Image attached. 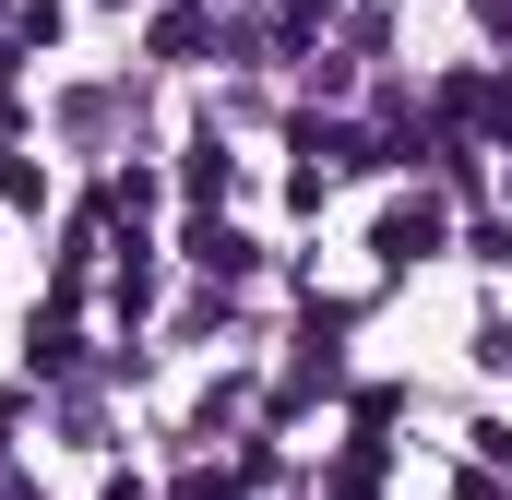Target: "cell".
<instances>
[{"label": "cell", "instance_id": "obj_2", "mask_svg": "<svg viewBox=\"0 0 512 500\" xmlns=\"http://www.w3.org/2000/svg\"><path fill=\"white\" fill-rule=\"evenodd\" d=\"M191 262H203V274H251V239H239V227H191Z\"/></svg>", "mask_w": 512, "mask_h": 500}, {"label": "cell", "instance_id": "obj_4", "mask_svg": "<svg viewBox=\"0 0 512 500\" xmlns=\"http://www.w3.org/2000/svg\"><path fill=\"white\" fill-rule=\"evenodd\" d=\"M179 500H239V477H191V489H179Z\"/></svg>", "mask_w": 512, "mask_h": 500}, {"label": "cell", "instance_id": "obj_1", "mask_svg": "<svg viewBox=\"0 0 512 500\" xmlns=\"http://www.w3.org/2000/svg\"><path fill=\"white\" fill-rule=\"evenodd\" d=\"M441 239H453V227H441V203H393V215H382V262H429Z\"/></svg>", "mask_w": 512, "mask_h": 500}, {"label": "cell", "instance_id": "obj_3", "mask_svg": "<svg viewBox=\"0 0 512 500\" xmlns=\"http://www.w3.org/2000/svg\"><path fill=\"white\" fill-rule=\"evenodd\" d=\"M60 12H72V0H24V36H48V24H60Z\"/></svg>", "mask_w": 512, "mask_h": 500}]
</instances>
